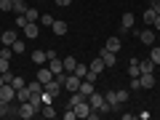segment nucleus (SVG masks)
Segmentation results:
<instances>
[{
	"label": "nucleus",
	"mask_w": 160,
	"mask_h": 120,
	"mask_svg": "<svg viewBox=\"0 0 160 120\" xmlns=\"http://www.w3.org/2000/svg\"><path fill=\"white\" fill-rule=\"evenodd\" d=\"M139 80H142V88H144V91H147V88H155V83H158V80H155V72H142V75H139Z\"/></svg>",
	"instance_id": "9d476101"
},
{
	"label": "nucleus",
	"mask_w": 160,
	"mask_h": 120,
	"mask_svg": "<svg viewBox=\"0 0 160 120\" xmlns=\"http://www.w3.org/2000/svg\"><path fill=\"white\" fill-rule=\"evenodd\" d=\"M11 69V59H3L0 56V72H8Z\"/></svg>",
	"instance_id": "2f4dec72"
},
{
	"label": "nucleus",
	"mask_w": 160,
	"mask_h": 120,
	"mask_svg": "<svg viewBox=\"0 0 160 120\" xmlns=\"http://www.w3.org/2000/svg\"><path fill=\"white\" fill-rule=\"evenodd\" d=\"M48 69H51L53 75L64 72V62H62V59H59V56H51V59H48Z\"/></svg>",
	"instance_id": "f8f14e48"
},
{
	"label": "nucleus",
	"mask_w": 160,
	"mask_h": 120,
	"mask_svg": "<svg viewBox=\"0 0 160 120\" xmlns=\"http://www.w3.org/2000/svg\"><path fill=\"white\" fill-rule=\"evenodd\" d=\"M99 56H102V62L107 64V67H115V64H118V53L107 51V48H102V51H99Z\"/></svg>",
	"instance_id": "1a4fd4ad"
},
{
	"label": "nucleus",
	"mask_w": 160,
	"mask_h": 120,
	"mask_svg": "<svg viewBox=\"0 0 160 120\" xmlns=\"http://www.w3.org/2000/svg\"><path fill=\"white\" fill-rule=\"evenodd\" d=\"M149 59H152L155 64H160V48H152V51H149Z\"/></svg>",
	"instance_id": "f704fd0d"
},
{
	"label": "nucleus",
	"mask_w": 160,
	"mask_h": 120,
	"mask_svg": "<svg viewBox=\"0 0 160 120\" xmlns=\"http://www.w3.org/2000/svg\"><path fill=\"white\" fill-rule=\"evenodd\" d=\"M0 56H3V59H11V56H13V48H11V46L0 48Z\"/></svg>",
	"instance_id": "473e14b6"
},
{
	"label": "nucleus",
	"mask_w": 160,
	"mask_h": 120,
	"mask_svg": "<svg viewBox=\"0 0 160 120\" xmlns=\"http://www.w3.org/2000/svg\"><path fill=\"white\" fill-rule=\"evenodd\" d=\"M38 80L43 83V86H46L48 80H53V72H51L48 67H38Z\"/></svg>",
	"instance_id": "4468645a"
},
{
	"label": "nucleus",
	"mask_w": 160,
	"mask_h": 120,
	"mask_svg": "<svg viewBox=\"0 0 160 120\" xmlns=\"http://www.w3.org/2000/svg\"><path fill=\"white\" fill-rule=\"evenodd\" d=\"M13 53H24V51H27V46H24V40H16V43H13Z\"/></svg>",
	"instance_id": "cd10ccee"
},
{
	"label": "nucleus",
	"mask_w": 160,
	"mask_h": 120,
	"mask_svg": "<svg viewBox=\"0 0 160 120\" xmlns=\"http://www.w3.org/2000/svg\"><path fill=\"white\" fill-rule=\"evenodd\" d=\"M29 96H32V91H29L27 86H24V88H19V91H16V102H19V104H22V102H29Z\"/></svg>",
	"instance_id": "412c9836"
},
{
	"label": "nucleus",
	"mask_w": 160,
	"mask_h": 120,
	"mask_svg": "<svg viewBox=\"0 0 160 120\" xmlns=\"http://www.w3.org/2000/svg\"><path fill=\"white\" fill-rule=\"evenodd\" d=\"M24 35H27V38H38V35H40V27H38V22H29L27 24V27H24Z\"/></svg>",
	"instance_id": "a211bd4d"
},
{
	"label": "nucleus",
	"mask_w": 160,
	"mask_h": 120,
	"mask_svg": "<svg viewBox=\"0 0 160 120\" xmlns=\"http://www.w3.org/2000/svg\"><path fill=\"white\" fill-rule=\"evenodd\" d=\"M104 48H107V51H112V53H118L120 48H123V43H120V38H109L107 43H104Z\"/></svg>",
	"instance_id": "f3484780"
},
{
	"label": "nucleus",
	"mask_w": 160,
	"mask_h": 120,
	"mask_svg": "<svg viewBox=\"0 0 160 120\" xmlns=\"http://www.w3.org/2000/svg\"><path fill=\"white\" fill-rule=\"evenodd\" d=\"M40 115L48 118V120H53L59 112H56V107H53V102H43V104H40Z\"/></svg>",
	"instance_id": "39448f33"
},
{
	"label": "nucleus",
	"mask_w": 160,
	"mask_h": 120,
	"mask_svg": "<svg viewBox=\"0 0 160 120\" xmlns=\"http://www.w3.org/2000/svg\"><path fill=\"white\" fill-rule=\"evenodd\" d=\"M0 118H6V102L0 99Z\"/></svg>",
	"instance_id": "58836bf2"
},
{
	"label": "nucleus",
	"mask_w": 160,
	"mask_h": 120,
	"mask_svg": "<svg viewBox=\"0 0 160 120\" xmlns=\"http://www.w3.org/2000/svg\"><path fill=\"white\" fill-rule=\"evenodd\" d=\"M118 99H120V104L128 102V91H118Z\"/></svg>",
	"instance_id": "4c0bfd02"
},
{
	"label": "nucleus",
	"mask_w": 160,
	"mask_h": 120,
	"mask_svg": "<svg viewBox=\"0 0 160 120\" xmlns=\"http://www.w3.org/2000/svg\"><path fill=\"white\" fill-rule=\"evenodd\" d=\"M149 8H152L155 13H160V0H149Z\"/></svg>",
	"instance_id": "e433bc0d"
},
{
	"label": "nucleus",
	"mask_w": 160,
	"mask_h": 120,
	"mask_svg": "<svg viewBox=\"0 0 160 120\" xmlns=\"http://www.w3.org/2000/svg\"><path fill=\"white\" fill-rule=\"evenodd\" d=\"M0 43H3V46H13V43H16V32H13V29H6V32L0 35Z\"/></svg>",
	"instance_id": "2eb2a0df"
},
{
	"label": "nucleus",
	"mask_w": 160,
	"mask_h": 120,
	"mask_svg": "<svg viewBox=\"0 0 160 120\" xmlns=\"http://www.w3.org/2000/svg\"><path fill=\"white\" fill-rule=\"evenodd\" d=\"M27 19H29V22H40V16H38L35 8H27Z\"/></svg>",
	"instance_id": "72a5a7b5"
},
{
	"label": "nucleus",
	"mask_w": 160,
	"mask_h": 120,
	"mask_svg": "<svg viewBox=\"0 0 160 120\" xmlns=\"http://www.w3.org/2000/svg\"><path fill=\"white\" fill-rule=\"evenodd\" d=\"M152 29H160V13L155 16V24H152Z\"/></svg>",
	"instance_id": "ea45409f"
},
{
	"label": "nucleus",
	"mask_w": 160,
	"mask_h": 120,
	"mask_svg": "<svg viewBox=\"0 0 160 120\" xmlns=\"http://www.w3.org/2000/svg\"><path fill=\"white\" fill-rule=\"evenodd\" d=\"M56 6H72V0H56Z\"/></svg>",
	"instance_id": "a19ab883"
},
{
	"label": "nucleus",
	"mask_w": 160,
	"mask_h": 120,
	"mask_svg": "<svg viewBox=\"0 0 160 120\" xmlns=\"http://www.w3.org/2000/svg\"><path fill=\"white\" fill-rule=\"evenodd\" d=\"M133 22H136V19H133L131 11L123 13V19H120V35H128V32H131V29H133Z\"/></svg>",
	"instance_id": "7ed1b4c3"
},
{
	"label": "nucleus",
	"mask_w": 160,
	"mask_h": 120,
	"mask_svg": "<svg viewBox=\"0 0 160 120\" xmlns=\"http://www.w3.org/2000/svg\"><path fill=\"white\" fill-rule=\"evenodd\" d=\"M3 83H6V80H3V75H0V86H3Z\"/></svg>",
	"instance_id": "79ce46f5"
},
{
	"label": "nucleus",
	"mask_w": 160,
	"mask_h": 120,
	"mask_svg": "<svg viewBox=\"0 0 160 120\" xmlns=\"http://www.w3.org/2000/svg\"><path fill=\"white\" fill-rule=\"evenodd\" d=\"M88 102H91V107L93 109H99V112H112V109H109V104H107V99H104V93H99V91H93L91 96H88Z\"/></svg>",
	"instance_id": "f257e3e1"
},
{
	"label": "nucleus",
	"mask_w": 160,
	"mask_h": 120,
	"mask_svg": "<svg viewBox=\"0 0 160 120\" xmlns=\"http://www.w3.org/2000/svg\"><path fill=\"white\" fill-rule=\"evenodd\" d=\"M88 69H91V72H96V75H102L104 69H107V64L102 62V56H96V59L91 62V67H88Z\"/></svg>",
	"instance_id": "6ab92c4d"
},
{
	"label": "nucleus",
	"mask_w": 160,
	"mask_h": 120,
	"mask_svg": "<svg viewBox=\"0 0 160 120\" xmlns=\"http://www.w3.org/2000/svg\"><path fill=\"white\" fill-rule=\"evenodd\" d=\"M62 62H64V72H72V69L78 67V59L75 56H67V59H62Z\"/></svg>",
	"instance_id": "4be33fe9"
},
{
	"label": "nucleus",
	"mask_w": 160,
	"mask_h": 120,
	"mask_svg": "<svg viewBox=\"0 0 160 120\" xmlns=\"http://www.w3.org/2000/svg\"><path fill=\"white\" fill-rule=\"evenodd\" d=\"M131 91H142V80L139 78H131Z\"/></svg>",
	"instance_id": "c9c22d12"
},
{
	"label": "nucleus",
	"mask_w": 160,
	"mask_h": 120,
	"mask_svg": "<svg viewBox=\"0 0 160 120\" xmlns=\"http://www.w3.org/2000/svg\"><path fill=\"white\" fill-rule=\"evenodd\" d=\"M27 88L32 93H43V83H40V80H32V83H27Z\"/></svg>",
	"instance_id": "bb28decb"
},
{
	"label": "nucleus",
	"mask_w": 160,
	"mask_h": 120,
	"mask_svg": "<svg viewBox=\"0 0 160 120\" xmlns=\"http://www.w3.org/2000/svg\"><path fill=\"white\" fill-rule=\"evenodd\" d=\"M0 99H3V102H13V99H16V88H13L11 83H3V86H0Z\"/></svg>",
	"instance_id": "20e7f679"
},
{
	"label": "nucleus",
	"mask_w": 160,
	"mask_h": 120,
	"mask_svg": "<svg viewBox=\"0 0 160 120\" xmlns=\"http://www.w3.org/2000/svg\"><path fill=\"white\" fill-rule=\"evenodd\" d=\"M136 38L142 40L144 46H155V29L149 27V29H142V32H136Z\"/></svg>",
	"instance_id": "423d86ee"
},
{
	"label": "nucleus",
	"mask_w": 160,
	"mask_h": 120,
	"mask_svg": "<svg viewBox=\"0 0 160 120\" xmlns=\"http://www.w3.org/2000/svg\"><path fill=\"white\" fill-rule=\"evenodd\" d=\"M13 11L16 13H27V0H13Z\"/></svg>",
	"instance_id": "393cba45"
},
{
	"label": "nucleus",
	"mask_w": 160,
	"mask_h": 120,
	"mask_svg": "<svg viewBox=\"0 0 160 120\" xmlns=\"http://www.w3.org/2000/svg\"><path fill=\"white\" fill-rule=\"evenodd\" d=\"M11 86H13V88H16V91H19V88H24V86H27V80H24L22 75H13V80H11Z\"/></svg>",
	"instance_id": "a878e982"
},
{
	"label": "nucleus",
	"mask_w": 160,
	"mask_h": 120,
	"mask_svg": "<svg viewBox=\"0 0 160 120\" xmlns=\"http://www.w3.org/2000/svg\"><path fill=\"white\" fill-rule=\"evenodd\" d=\"M128 75H131V78H139V75H142V69H139V59H131V62H128Z\"/></svg>",
	"instance_id": "aec40b11"
},
{
	"label": "nucleus",
	"mask_w": 160,
	"mask_h": 120,
	"mask_svg": "<svg viewBox=\"0 0 160 120\" xmlns=\"http://www.w3.org/2000/svg\"><path fill=\"white\" fill-rule=\"evenodd\" d=\"M40 24H43V27H51V24H53V16H51V13H43V16H40Z\"/></svg>",
	"instance_id": "c756f323"
},
{
	"label": "nucleus",
	"mask_w": 160,
	"mask_h": 120,
	"mask_svg": "<svg viewBox=\"0 0 160 120\" xmlns=\"http://www.w3.org/2000/svg\"><path fill=\"white\" fill-rule=\"evenodd\" d=\"M51 29H53V35H56V38H64V35H67V29H69V24L62 22V19H53Z\"/></svg>",
	"instance_id": "0eeeda50"
},
{
	"label": "nucleus",
	"mask_w": 160,
	"mask_h": 120,
	"mask_svg": "<svg viewBox=\"0 0 160 120\" xmlns=\"http://www.w3.org/2000/svg\"><path fill=\"white\" fill-rule=\"evenodd\" d=\"M0 11H13V0H0Z\"/></svg>",
	"instance_id": "7c9ffc66"
},
{
	"label": "nucleus",
	"mask_w": 160,
	"mask_h": 120,
	"mask_svg": "<svg viewBox=\"0 0 160 120\" xmlns=\"http://www.w3.org/2000/svg\"><path fill=\"white\" fill-rule=\"evenodd\" d=\"M38 115V107H35L32 102H22L19 104V118L22 120H29V118H35Z\"/></svg>",
	"instance_id": "f03ea898"
},
{
	"label": "nucleus",
	"mask_w": 160,
	"mask_h": 120,
	"mask_svg": "<svg viewBox=\"0 0 160 120\" xmlns=\"http://www.w3.org/2000/svg\"><path fill=\"white\" fill-rule=\"evenodd\" d=\"M62 118H64V120H75V118H78V115H75V109H72V107H69V104H67V109H64V112H62Z\"/></svg>",
	"instance_id": "c85d7f7f"
},
{
	"label": "nucleus",
	"mask_w": 160,
	"mask_h": 120,
	"mask_svg": "<svg viewBox=\"0 0 160 120\" xmlns=\"http://www.w3.org/2000/svg\"><path fill=\"white\" fill-rule=\"evenodd\" d=\"M155 16H158V13H155L152 8H144V24H149V27H152V24H155Z\"/></svg>",
	"instance_id": "5701e85b"
},
{
	"label": "nucleus",
	"mask_w": 160,
	"mask_h": 120,
	"mask_svg": "<svg viewBox=\"0 0 160 120\" xmlns=\"http://www.w3.org/2000/svg\"><path fill=\"white\" fill-rule=\"evenodd\" d=\"M78 91L83 93V96H86V99H88V96H91L93 91H96V86H93L91 80H80V88H78Z\"/></svg>",
	"instance_id": "ddd939ff"
},
{
	"label": "nucleus",
	"mask_w": 160,
	"mask_h": 120,
	"mask_svg": "<svg viewBox=\"0 0 160 120\" xmlns=\"http://www.w3.org/2000/svg\"><path fill=\"white\" fill-rule=\"evenodd\" d=\"M155 67H158V64L152 62V59H139V69H142V72H155Z\"/></svg>",
	"instance_id": "dca6fc26"
},
{
	"label": "nucleus",
	"mask_w": 160,
	"mask_h": 120,
	"mask_svg": "<svg viewBox=\"0 0 160 120\" xmlns=\"http://www.w3.org/2000/svg\"><path fill=\"white\" fill-rule=\"evenodd\" d=\"M72 75H78V78L83 80V78H86V75H88V67H86V64H80V62H78V67L72 69Z\"/></svg>",
	"instance_id": "b1692460"
},
{
	"label": "nucleus",
	"mask_w": 160,
	"mask_h": 120,
	"mask_svg": "<svg viewBox=\"0 0 160 120\" xmlns=\"http://www.w3.org/2000/svg\"><path fill=\"white\" fill-rule=\"evenodd\" d=\"M32 62H35V67H43V64H48V53L40 51V48H35L32 51Z\"/></svg>",
	"instance_id": "9b49d317"
},
{
	"label": "nucleus",
	"mask_w": 160,
	"mask_h": 120,
	"mask_svg": "<svg viewBox=\"0 0 160 120\" xmlns=\"http://www.w3.org/2000/svg\"><path fill=\"white\" fill-rule=\"evenodd\" d=\"M104 99H107V104H109V109H112V112H120V99H118V91H107V93H104Z\"/></svg>",
	"instance_id": "6e6552de"
}]
</instances>
